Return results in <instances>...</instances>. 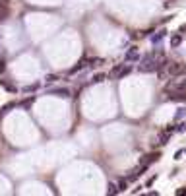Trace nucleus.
I'll return each mask as SVG.
<instances>
[{
	"label": "nucleus",
	"mask_w": 186,
	"mask_h": 196,
	"mask_svg": "<svg viewBox=\"0 0 186 196\" xmlns=\"http://www.w3.org/2000/svg\"><path fill=\"white\" fill-rule=\"evenodd\" d=\"M165 55L161 51H153L149 52L147 56H143L142 58V66H140V70L142 72H155V70H161V68L165 66Z\"/></svg>",
	"instance_id": "f257e3e1"
},
{
	"label": "nucleus",
	"mask_w": 186,
	"mask_h": 196,
	"mask_svg": "<svg viewBox=\"0 0 186 196\" xmlns=\"http://www.w3.org/2000/svg\"><path fill=\"white\" fill-rule=\"evenodd\" d=\"M8 18V4L6 0H0V22Z\"/></svg>",
	"instance_id": "0eeeda50"
},
{
	"label": "nucleus",
	"mask_w": 186,
	"mask_h": 196,
	"mask_svg": "<svg viewBox=\"0 0 186 196\" xmlns=\"http://www.w3.org/2000/svg\"><path fill=\"white\" fill-rule=\"evenodd\" d=\"M182 115H184V109H178V113H177V119H180Z\"/></svg>",
	"instance_id": "412c9836"
},
{
	"label": "nucleus",
	"mask_w": 186,
	"mask_h": 196,
	"mask_svg": "<svg viewBox=\"0 0 186 196\" xmlns=\"http://www.w3.org/2000/svg\"><path fill=\"white\" fill-rule=\"evenodd\" d=\"M35 89H39V84H33V86H27V87H23V91H35Z\"/></svg>",
	"instance_id": "f3484780"
},
{
	"label": "nucleus",
	"mask_w": 186,
	"mask_h": 196,
	"mask_svg": "<svg viewBox=\"0 0 186 196\" xmlns=\"http://www.w3.org/2000/svg\"><path fill=\"white\" fill-rule=\"evenodd\" d=\"M126 187H128V181H126V179H120L118 181V190H126Z\"/></svg>",
	"instance_id": "4468645a"
},
{
	"label": "nucleus",
	"mask_w": 186,
	"mask_h": 196,
	"mask_svg": "<svg viewBox=\"0 0 186 196\" xmlns=\"http://www.w3.org/2000/svg\"><path fill=\"white\" fill-rule=\"evenodd\" d=\"M0 86H2L4 89H8V91H16V86H14V84H10V82H6V80H0Z\"/></svg>",
	"instance_id": "6e6552de"
},
{
	"label": "nucleus",
	"mask_w": 186,
	"mask_h": 196,
	"mask_svg": "<svg viewBox=\"0 0 186 196\" xmlns=\"http://www.w3.org/2000/svg\"><path fill=\"white\" fill-rule=\"evenodd\" d=\"M4 64H6V62H4V60H2V58H0V74H2V72H4V68H6V66H4Z\"/></svg>",
	"instance_id": "aec40b11"
},
{
	"label": "nucleus",
	"mask_w": 186,
	"mask_h": 196,
	"mask_svg": "<svg viewBox=\"0 0 186 196\" xmlns=\"http://www.w3.org/2000/svg\"><path fill=\"white\" fill-rule=\"evenodd\" d=\"M136 58H138V51L132 47V49L126 52V60H136Z\"/></svg>",
	"instance_id": "9b49d317"
},
{
	"label": "nucleus",
	"mask_w": 186,
	"mask_h": 196,
	"mask_svg": "<svg viewBox=\"0 0 186 196\" xmlns=\"http://www.w3.org/2000/svg\"><path fill=\"white\" fill-rule=\"evenodd\" d=\"M130 72H132V66H130V64H120V66L113 68V72H111V78H114V80H120V78H124L126 74H130Z\"/></svg>",
	"instance_id": "f03ea898"
},
{
	"label": "nucleus",
	"mask_w": 186,
	"mask_h": 196,
	"mask_svg": "<svg viewBox=\"0 0 186 196\" xmlns=\"http://www.w3.org/2000/svg\"><path fill=\"white\" fill-rule=\"evenodd\" d=\"M14 107H16V103H8V105H4V107H2V109H0V119H2V116H4V115H6V113H8V111H12Z\"/></svg>",
	"instance_id": "1a4fd4ad"
},
{
	"label": "nucleus",
	"mask_w": 186,
	"mask_h": 196,
	"mask_svg": "<svg viewBox=\"0 0 186 196\" xmlns=\"http://www.w3.org/2000/svg\"><path fill=\"white\" fill-rule=\"evenodd\" d=\"M167 72L171 76H180V74H186V64L184 62H171L167 66Z\"/></svg>",
	"instance_id": "7ed1b4c3"
},
{
	"label": "nucleus",
	"mask_w": 186,
	"mask_h": 196,
	"mask_svg": "<svg viewBox=\"0 0 186 196\" xmlns=\"http://www.w3.org/2000/svg\"><path fill=\"white\" fill-rule=\"evenodd\" d=\"M180 41H182V37H180L178 33H177V35H173V37H171V47H173V49H174V47H178V45H180Z\"/></svg>",
	"instance_id": "f8f14e48"
},
{
	"label": "nucleus",
	"mask_w": 186,
	"mask_h": 196,
	"mask_svg": "<svg viewBox=\"0 0 186 196\" xmlns=\"http://www.w3.org/2000/svg\"><path fill=\"white\" fill-rule=\"evenodd\" d=\"M165 33H167V31H165V29H163V31H159L157 35H153V37H151V41H153V43H159V41H161L163 37H165Z\"/></svg>",
	"instance_id": "ddd939ff"
},
{
	"label": "nucleus",
	"mask_w": 186,
	"mask_h": 196,
	"mask_svg": "<svg viewBox=\"0 0 186 196\" xmlns=\"http://www.w3.org/2000/svg\"><path fill=\"white\" fill-rule=\"evenodd\" d=\"M103 80H105V76H103V74H95L91 82H95V84H97V82H103Z\"/></svg>",
	"instance_id": "2eb2a0df"
},
{
	"label": "nucleus",
	"mask_w": 186,
	"mask_h": 196,
	"mask_svg": "<svg viewBox=\"0 0 186 196\" xmlns=\"http://www.w3.org/2000/svg\"><path fill=\"white\" fill-rule=\"evenodd\" d=\"M159 159V153L155 151V153H147V155H143L142 159H140V165H143V167H149L153 161H157Z\"/></svg>",
	"instance_id": "39448f33"
},
{
	"label": "nucleus",
	"mask_w": 186,
	"mask_h": 196,
	"mask_svg": "<svg viewBox=\"0 0 186 196\" xmlns=\"http://www.w3.org/2000/svg\"><path fill=\"white\" fill-rule=\"evenodd\" d=\"M51 93L58 95V97H70V91L66 87H54V89H51Z\"/></svg>",
	"instance_id": "423d86ee"
},
{
	"label": "nucleus",
	"mask_w": 186,
	"mask_h": 196,
	"mask_svg": "<svg viewBox=\"0 0 186 196\" xmlns=\"http://www.w3.org/2000/svg\"><path fill=\"white\" fill-rule=\"evenodd\" d=\"M169 99L171 101H186V87L184 89H174V91H169Z\"/></svg>",
	"instance_id": "20e7f679"
},
{
	"label": "nucleus",
	"mask_w": 186,
	"mask_h": 196,
	"mask_svg": "<svg viewBox=\"0 0 186 196\" xmlns=\"http://www.w3.org/2000/svg\"><path fill=\"white\" fill-rule=\"evenodd\" d=\"M86 64H87V60H86V58H83V60H79V62H78V64H76V66H74V68H72V70H70V74H76L78 70H82V68H83V66H86Z\"/></svg>",
	"instance_id": "9d476101"
},
{
	"label": "nucleus",
	"mask_w": 186,
	"mask_h": 196,
	"mask_svg": "<svg viewBox=\"0 0 186 196\" xmlns=\"http://www.w3.org/2000/svg\"><path fill=\"white\" fill-rule=\"evenodd\" d=\"M54 80H58V78L52 76V74H49V76H47V82H54Z\"/></svg>",
	"instance_id": "6ab92c4d"
},
{
	"label": "nucleus",
	"mask_w": 186,
	"mask_h": 196,
	"mask_svg": "<svg viewBox=\"0 0 186 196\" xmlns=\"http://www.w3.org/2000/svg\"><path fill=\"white\" fill-rule=\"evenodd\" d=\"M184 194H186V187H182V188L177 190V196H184Z\"/></svg>",
	"instance_id": "a211bd4d"
},
{
	"label": "nucleus",
	"mask_w": 186,
	"mask_h": 196,
	"mask_svg": "<svg viewBox=\"0 0 186 196\" xmlns=\"http://www.w3.org/2000/svg\"><path fill=\"white\" fill-rule=\"evenodd\" d=\"M107 192H109V194H114V192H118L116 184H113V183H111V184H109V190H107Z\"/></svg>",
	"instance_id": "dca6fc26"
}]
</instances>
